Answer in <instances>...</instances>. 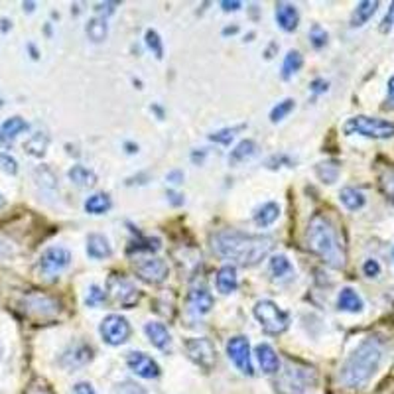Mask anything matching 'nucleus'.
Masks as SVG:
<instances>
[{
    "mask_svg": "<svg viewBox=\"0 0 394 394\" xmlns=\"http://www.w3.org/2000/svg\"><path fill=\"white\" fill-rule=\"evenodd\" d=\"M134 274L146 284H162L170 276V266L162 258L150 256V258H138L132 264Z\"/></svg>",
    "mask_w": 394,
    "mask_h": 394,
    "instance_id": "1a4fd4ad",
    "label": "nucleus"
},
{
    "mask_svg": "<svg viewBox=\"0 0 394 394\" xmlns=\"http://www.w3.org/2000/svg\"><path fill=\"white\" fill-rule=\"evenodd\" d=\"M67 178H69V181H71L74 186H77V188H93V186L97 183V173L81 164L74 166V168L67 172Z\"/></svg>",
    "mask_w": 394,
    "mask_h": 394,
    "instance_id": "bb28decb",
    "label": "nucleus"
},
{
    "mask_svg": "<svg viewBox=\"0 0 394 394\" xmlns=\"http://www.w3.org/2000/svg\"><path fill=\"white\" fill-rule=\"evenodd\" d=\"M339 201H341V206L347 209V211H359L363 207L367 206V197L363 193L361 189L351 188V186H347L339 191Z\"/></svg>",
    "mask_w": 394,
    "mask_h": 394,
    "instance_id": "393cba45",
    "label": "nucleus"
},
{
    "mask_svg": "<svg viewBox=\"0 0 394 394\" xmlns=\"http://www.w3.org/2000/svg\"><path fill=\"white\" fill-rule=\"evenodd\" d=\"M294 98H284L282 103H278L276 107L271 111V123H280V121H284L292 111H294Z\"/></svg>",
    "mask_w": 394,
    "mask_h": 394,
    "instance_id": "58836bf2",
    "label": "nucleus"
},
{
    "mask_svg": "<svg viewBox=\"0 0 394 394\" xmlns=\"http://www.w3.org/2000/svg\"><path fill=\"white\" fill-rule=\"evenodd\" d=\"M386 93H388V101L394 103V75H390V79L386 83Z\"/></svg>",
    "mask_w": 394,
    "mask_h": 394,
    "instance_id": "4d7b16f0",
    "label": "nucleus"
},
{
    "mask_svg": "<svg viewBox=\"0 0 394 394\" xmlns=\"http://www.w3.org/2000/svg\"><path fill=\"white\" fill-rule=\"evenodd\" d=\"M87 255L93 261H103L113 255V246L108 243V238L101 233H91L87 237Z\"/></svg>",
    "mask_w": 394,
    "mask_h": 394,
    "instance_id": "4be33fe9",
    "label": "nucleus"
},
{
    "mask_svg": "<svg viewBox=\"0 0 394 394\" xmlns=\"http://www.w3.org/2000/svg\"><path fill=\"white\" fill-rule=\"evenodd\" d=\"M363 274L370 280L378 278V276L383 274V266H380V263L375 261V258H367V261L363 263Z\"/></svg>",
    "mask_w": 394,
    "mask_h": 394,
    "instance_id": "37998d69",
    "label": "nucleus"
},
{
    "mask_svg": "<svg viewBox=\"0 0 394 394\" xmlns=\"http://www.w3.org/2000/svg\"><path fill=\"white\" fill-rule=\"evenodd\" d=\"M276 375H278L274 380L276 394H304L305 388L313 383L312 370L296 367L292 363H286V367Z\"/></svg>",
    "mask_w": 394,
    "mask_h": 394,
    "instance_id": "423d86ee",
    "label": "nucleus"
},
{
    "mask_svg": "<svg viewBox=\"0 0 394 394\" xmlns=\"http://www.w3.org/2000/svg\"><path fill=\"white\" fill-rule=\"evenodd\" d=\"M49 146V136L46 132H36L30 138L24 142L26 154H30L34 158H41L46 154V150Z\"/></svg>",
    "mask_w": 394,
    "mask_h": 394,
    "instance_id": "7c9ffc66",
    "label": "nucleus"
},
{
    "mask_svg": "<svg viewBox=\"0 0 394 394\" xmlns=\"http://www.w3.org/2000/svg\"><path fill=\"white\" fill-rule=\"evenodd\" d=\"M91 359H93V349H91L87 343L77 341V343L69 345L66 351L61 353V357H59V365L67 370H75L85 367Z\"/></svg>",
    "mask_w": 394,
    "mask_h": 394,
    "instance_id": "4468645a",
    "label": "nucleus"
},
{
    "mask_svg": "<svg viewBox=\"0 0 394 394\" xmlns=\"http://www.w3.org/2000/svg\"><path fill=\"white\" fill-rule=\"evenodd\" d=\"M304 66V56L296 49H290L286 56H284V64H282V79L288 81L294 74H298Z\"/></svg>",
    "mask_w": 394,
    "mask_h": 394,
    "instance_id": "2f4dec72",
    "label": "nucleus"
},
{
    "mask_svg": "<svg viewBox=\"0 0 394 394\" xmlns=\"http://www.w3.org/2000/svg\"><path fill=\"white\" fill-rule=\"evenodd\" d=\"M113 206L111 201V196L105 193V191H98V193H93L85 199V211L91 215H103L107 213L108 209Z\"/></svg>",
    "mask_w": 394,
    "mask_h": 394,
    "instance_id": "c85d7f7f",
    "label": "nucleus"
},
{
    "mask_svg": "<svg viewBox=\"0 0 394 394\" xmlns=\"http://www.w3.org/2000/svg\"><path fill=\"white\" fill-rule=\"evenodd\" d=\"M215 284H217V290L221 294H233L238 288V276L237 268L233 264H225L217 272V278H215Z\"/></svg>",
    "mask_w": 394,
    "mask_h": 394,
    "instance_id": "5701e85b",
    "label": "nucleus"
},
{
    "mask_svg": "<svg viewBox=\"0 0 394 394\" xmlns=\"http://www.w3.org/2000/svg\"><path fill=\"white\" fill-rule=\"evenodd\" d=\"M168 199H170V203L172 206H183V196L181 193H176V191H168Z\"/></svg>",
    "mask_w": 394,
    "mask_h": 394,
    "instance_id": "5fc2aeb1",
    "label": "nucleus"
},
{
    "mask_svg": "<svg viewBox=\"0 0 394 394\" xmlns=\"http://www.w3.org/2000/svg\"><path fill=\"white\" fill-rule=\"evenodd\" d=\"M256 152H258V144H256L255 140H241L237 146L231 150L229 154V164L231 166H238L246 162V160H251L253 156H256Z\"/></svg>",
    "mask_w": 394,
    "mask_h": 394,
    "instance_id": "a878e982",
    "label": "nucleus"
},
{
    "mask_svg": "<svg viewBox=\"0 0 394 394\" xmlns=\"http://www.w3.org/2000/svg\"><path fill=\"white\" fill-rule=\"evenodd\" d=\"M237 30H238L237 26H233V28H225V30H223V34L227 36V34H235V32H237Z\"/></svg>",
    "mask_w": 394,
    "mask_h": 394,
    "instance_id": "13d9d810",
    "label": "nucleus"
},
{
    "mask_svg": "<svg viewBox=\"0 0 394 394\" xmlns=\"http://www.w3.org/2000/svg\"><path fill=\"white\" fill-rule=\"evenodd\" d=\"M227 355L243 375L253 377L255 375V367L251 361V343L245 335H235L227 341Z\"/></svg>",
    "mask_w": 394,
    "mask_h": 394,
    "instance_id": "9b49d317",
    "label": "nucleus"
},
{
    "mask_svg": "<svg viewBox=\"0 0 394 394\" xmlns=\"http://www.w3.org/2000/svg\"><path fill=\"white\" fill-rule=\"evenodd\" d=\"M383 188H385L386 196L390 197V201L394 203V172L393 170L383 176Z\"/></svg>",
    "mask_w": 394,
    "mask_h": 394,
    "instance_id": "de8ad7c7",
    "label": "nucleus"
},
{
    "mask_svg": "<svg viewBox=\"0 0 394 394\" xmlns=\"http://www.w3.org/2000/svg\"><path fill=\"white\" fill-rule=\"evenodd\" d=\"M255 355L264 375H276V373H278L280 359L278 355H276V351L272 349V345L258 343L255 347Z\"/></svg>",
    "mask_w": 394,
    "mask_h": 394,
    "instance_id": "aec40b11",
    "label": "nucleus"
},
{
    "mask_svg": "<svg viewBox=\"0 0 394 394\" xmlns=\"http://www.w3.org/2000/svg\"><path fill=\"white\" fill-rule=\"evenodd\" d=\"M26 394H54V390L48 385H44V383H36V385H32L26 390Z\"/></svg>",
    "mask_w": 394,
    "mask_h": 394,
    "instance_id": "09e8293b",
    "label": "nucleus"
},
{
    "mask_svg": "<svg viewBox=\"0 0 394 394\" xmlns=\"http://www.w3.org/2000/svg\"><path fill=\"white\" fill-rule=\"evenodd\" d=\"M329 34L325 32V28H321L320 24H313L312 30H310V44H312L313 49H321L328 46Z\"/></svg>",
    "mask_w": 394,
    "mask_h": 394,
    "instance_id": "ea45409f",
    "label": "nucleus"
},
{
    "mask_svg": "<svg viewBox=\"0 0 394 394\" xmlns=\"http://www.w3.org/2000/svg\"><path fill=\"white\" fill-rule=\"evenodd\" d=\"M116 394H150L144 388V386H140L138 383H134V380H123V383H118L116 385Z\"/></svg>",
    "mask_w": 394,
    "mask_h": 394,
    "instance_id": "79ce46f5",
    "label": "nucleus"
},
{
    "mask_svg": "<svg viewBox=\"0 0 394 394\" xmlns=\"http://www.w3.org/2000/svg\"><path fill=\"white\" fill-rule=\"evenodd\" d=\"M85 32L89 36L91 41H95V44H101V41L107 40L108 36V24L107 20H103V18H91L89 22L85 24Z\"/></svg>",
    "mask_w": 394,
    "mask_h": 394,
    "instance_id": "473e14b6",
    "label": "nucleus"
},
{
    "mask_svg": "<svg viewBox=\"0 0 394 394\" xmlns=\"http://www.w3.org/2000/svg\"><path fill=\"white\" fill-rule=\"evenodd\" d=\"M345 136H365L373 140H388L394 138V123L386 118H377V116L357 115L347 118L343 124Z\"/></svg>",
    "mask_w": 394,
    "mask_h": 394,
    "instance_id": "20e7f679",
    "label": "nucleus"
},
{
    "mask_svg": "<svg viewBox=\"0 0 394 394\" xmlns=\"http://www.w3.org/2000/svg\"><path fill=\"white\" fill-rule=\"evenodd\" d=\"M393 28H394V2H390V6H388L385 18H383V22H380V32L383 34L390 32Z\"/></svg>",
    "mask_w": 394,
    "mask_h": 394,
    "instance_id": "49530a36",
    "label": "nucleus"
},
{
    "mask_svg": "<svg viewBox=\"0 0 394 394\" xmlns=\"http://www.w3.org/2000/svg\"><path fill=\"white\" fill-rule=\"evenodd\" d=\"M337 310L347 313H361L365 310V300L355 288L345 286L341 288V292L337 296Z\"/></svg>",
    "mask_w": 394,
    "mask_h": 394,
    "instance_id": "6ab92c4d",
    "label": "nucleus"
},
{
    "mask_svg": "<svg viewBox=\"0 0 394 394\" xmlns=\"http://www.w3.org/2000/svg\"><path fill=\"white\" fill-rule=\"evenodd\" d=\"M2 105H4V98L0 97V107H2Z\"/></svg>",
    "mask_w": 394,
    "mask_h": 394,
    "instance_id": "052dcab7",
    "label": "nucleus"
},
{
    "mask_svg": "<svg viewBox=\"0 0 394 394\" xmlns=\"http://www.w3.org/2000/svg\"><path fill=\"white\" fill-rule=\"evenodd\" d=\"M162 248L160 238H138L136 243L128 246V253H158Z\"/></svg>",
    "mask_w": 394,
    "mask_h": 394,
    "instance_id": "e433bc0d",
    "label": "nucleus"
},
{
    "mask_svg": "<svg viewBox=\"0 0 394 394\" xmlns=\"http://www.w3.org/2000/svg\"><path fill=\"white\" fill-rule=\"evenodd\" d=\"M12 255V246L4 241V238L0 237V261H4V258H9Z\"/></svg>",
    "mask_w": 394,
    "mask_h": 394,
    "instance_id": "864d4df0",
    "label": "nucleus"
},
{
    "mask_svg": "<svg viewBox=\"0 0 394 394\" xmlns=\"http://www.w3.org/2000/svg\"><path fill=\"white\" fill-rule=\"evenodd\" d=\"M213 251L238 266H256L271 255L274 241L268 235H253L237 229L217 231L211 238Z\"/></svg>",
    "mask_w": 394,
    "mask_h": 394,
    "instance_id": "f257e3e1",
    "label": "nucleus"
},
{
    "mask_svg": "<svg viewBox=\"0 0 394 394\" xmlns=\"http://www.w3.org/2000/svg\"><path fill=\"white\" fill-rule=\"evenodd\" d=\"M393 258H394V251H393Z\"/></svg>",
    "mask_w": 394,
    "mask_h": 394,
    "instance_id": "680f3d73",
    "label": "nucleus"
},
{
    "mask_svg": "<svg viewBox=\"0 0 394 394\" xmlns=\"http://www.w3.org/2000/svg\"><path fill=\"white\" fill-rule=\"evenodd\" d=\"M213 296L211 292H207V288H191L189 292V308L193 310L197 315H206L213 310Z\"/></svg>",
    "mask_w": 394,
    "mask_h": 394,
    "instance_id": "412c9836",
    "label": "nucleus"
},
{
    "mask_svg": "<svg viewBox=\"0 0 394 394\" xmlns=\"http://www.w3.org/2000/svg\"><path fill=\"white\" fill-rule=\"evenodd\" d=\"M131 323L126 318L118 315V313H111L98 325V333L103 337V341L111 347H118L128 341L131 337Z\"/></svg>",
    "mask_w": 394,
    "mask_h": 394,
    "instance_id": "0eeeda50",
    "label": "nucleus"
},
{
    "mask_svg": "<svg viewBox=\"0 0 394 394\" xmlns=\"http://www.w3.org/2000/svg\"><path fill=\"white\" fill-rule=\"evenodd\" d=\"M312 91L313 93H325L328 91V81H323V79H315L312 83Z\"/></svg>",
    "mask_w": 394,
    "mask_h": 394,
    "instance_id": "6e6d98bb",
    "label": "nucleus"
},
{
    "mask_svg": "<svg viewBox=\"0 0 394 394\" xmlns=\"http://www.w3.org/2000/svg\"><path fill=\"white\" fill-rule=\"evenodd\" d=\"M30 124L26 123L22 116H10L9 121H4L2 128H0V148H9L14 144V140L28 131Z\"/></svg>",
    "mask_w": 394,
    "mask_h": 394,
    "instance_id": "a211bd4d",
    "label": "nucleus"
},
{
    "mask_svg": "<svg viewBox=\"0 0 394 394\" xmlns=\"http://www.w3.org/2000/svg\"><path fill=\"white\" fill-rule=\"evenodd\" d=\"M386 357V345L380 337H365L345 359L339 369V383L345 388L361 390L375 378Z\"/></svg>",
    "mask_w": 394,
    "mask_h": 394,
    "instance_id": "f03ea898",
    "label": "nucleus"
},
{
    "mask_svg": "<svg viewBox=\"0 0 394 394\" xmlns=\"http://www.w3.org/2000/svg\"><path fill=\"white\" fill-rule=\"evenodd\" d=\"M183 172L181 170H172V172L166 173V180L170 181V183H173V186H180V183H183Z\"/></svg>",
    "mask_w": 394,
    "mask_h": 394,
    "instance_id": "8fccbe9b",
    "label": "nucleus"
},
{
    "mask_svg": "<svg viewBox=\"0 0 394 394\" xmlns=\"http://www.w3.org/2000/svg\"><path fill=\"white\" fill-rule=\"evenodd\" d=\"M69 264H71V253L66 246H49L41 253L40 261H38V271L46 278H51V276L66 271Z\"/></svg>",
    "mask_w": 394,
    "mask_h": 394,
    "instance_id": "6e6552de",
    "label": "nucleus"
},
{
    "mask_svg": "<svg viewBox=\"0 0 394 394\" xmlns=\"http://www.w3.org/2000/svg\"><path fill=\"white\" fill-rule=\"evenodd\" d=\"M313 172H315V176H318V180H320L321 183L331 186V183H335V181L339 180V176H341V166H339V162H335V160H325V162L315 164Z\"/></svg>",
    "mask_w": 394,
    "mask_h": 394,
    "instance_id": "cd10ccee",
    "label": "nucleus"
},
{
    "mask_svg": "<svg viewBox=\"0 0 394 394\" xmlns=\"http://www.w3.org/2000/svg\"><path fill=\"white\" fill-rule=\"evenodd\" d=\"M253 313L261 328L271 335H280L290 328V313L278 308V304H274L272 300H258L253 308Z\"/></svg>",
    "mask_w": 394,
    "mask_h": 394,
    "instance_id": "39448f33",
    "label": "nucleus"
},
{
    "mask_svg": "<svg viewBox=\"0 0 394 394\" xmlns=\"http://www.w3.org/2000/svg\"><path fill=\"white\" fill-rule=\"evenodd\" d=\"M4 206H6V199H4V196L0 193V209H2Z\"/></svg>",
    "mask_w": 394,
    "mask_h": 394,
    "instance_id": "bf43d9fd",
    "label": "nucleus"
},
{
    "mask_svg": "<svg viewBox=\"0 0 394 394\" xmlns=\"http://www.w3.org/2000/svg\"><path fill=\"white\" fill-rule=\"evenodd\" d=\"M245 128V124H238V126H227V128H219L209 134V140H213L217 144H223V146H229L233 138L237 136V132H241Z\"/></svg>",
    "mask_w": 394,
    "mask_h": 394,
    "instance_id": "c9c22d12",
    "label": "nucleus"
},
{
    "mask_svg": "<svg viewBox=\"0 0 394 394\" xmlns=\"http://www.w3.org/2000/svg\"><path fill=\"white\" fill-rule=\"evenodd\" d=\"M144 333H146L148 341L154 345L156 349H160L162 353H170L172 351V335L166 328L164 323L160 321H150L144 325Z\"/></svg>",
    "mask_w": 394,
    "mask_h": 394,
    "instance_id": "dca6fc26",
    "label": "nucleus"
},
{
    "mask_svg": "<svg viewBox=\"0 0 394 394\" xmlns=\"http://www.w3.org/2000/svg\"><path fill=\"white\" fill-rule=\"evenodd\" d=\"M118 6V2H98L97 6H95V12H97V18H103V20H107V16H111L113 12Z\"/></svg>",
    "mask_w": 394,
    "mask_h": 394,
    "instance_id": "a18cd8bd",
    "label": "nucleus"
},
{
    "mask_svg": "<svg viewBox=\"0 0 394 394\" xmlns=\"http://www.w3.org/2000/svg\"><path fill=\"white\" fill-rule=\"evenodd\" d=\"M305 246L308 251L335 271H341L347 263L345 246L337 233L335 225L325 215H313L305 229Z\"/></svg>",
    "mask_w": 394,
    "mask_h": 394,
    "instance_id": "7ed1b4c3",
    "label": "nucleus"
},
{
    "mask_svg": "<svg viewBox=\"0 0 394 394\" xmlns=\"http://www.w3.org/2000/svg\"><path fill=\"white\" fill-rule=\"evenodd\" d=\"M268 268H271L272 276L278 280L288 278V276H292V274H294V266H292V263L288 261V256H284V255L272 256Z\"/></svg>",
    "mask_w": 394,
    "mask_h": 394,
    "instance_id": "72a5a7b5",
    "label": "nucleus"
},
{
    "mask_svg": "<svg viewBox=\"0 0 394 394\" xmlns=\"http://www.w3.org/2000/svg\"><path fill=\"white\" fill-rule=\"evenodd\" d=\"M183 349L197 367L203 370H211L215 367V347L206 337H191L183 343Z\"/></svg>",
    "mask_w": 394,
    "mask_h": 394,
    "instance_id": "9d476101",
    "label": "nucleus"
},
{
    "mask_svg": "<svg viewBox=\"0 0 394 394\" xmlns=\"http://www.w3.org/2000/svg\"><path fill=\"white\" fill-rule=\"evenodd\" d=\"M126 365H128V369L140 378H148V380H152V378L160 377V367H158V363L152 359V357H148L146 353H142V351H131V353L126 355Z\"/></svg>",
    "mask_w": 394,
    "mask_h": 394,
    "instance_id": "2eb2a0df",
    "label": "nucleus"
},
{
    "mask_svg": "<svg viewBox=\"0 0 394 394\" xmlns=\"http://www.w3.org/2000/svg\"><path fill=\"white\" fill-rule=\"evenodd\" d=\"M274 18H276V24L284 32H294L300 24V12L292 2H278L276 10H274Z\"/></svg>",
    "mask_w": 394,
    "mask_h": 394,
    "instance_id": "f3484780",
    "label": "nucleus"
},
{
    "mask_svg": "<svg viewBox=\"0 0 394 394\" xmlns=\"http://www.w3.org/2000/svg\"><path fill=\"white\" fill-rule=\"evenodd\" d=\"M378 6H380V2L377 0H363L357 4V9L353 10V14H351V28H361L369 22L370 18L377 14Z\"/></svg>",
    "mask_w": 394,
    "mask_h": 394,
    "instance_id": "b1692460",
    "label": "nucleus"
},
{
    "mask_svg": "<svg viewBox=\"0 0 394 394\" xmlns=\"http://www.w3.org/2000/svg\"><path fill=\"white\" fill-rule=\"evenodd\" d=\"M105 300H107V292H105L103 288H98L97 284H93V286L89 288V294L85 298V304L89 305V308H95V305L103 304Z\"/></svg>",
    "mask_w": 394,
    "mask_h": 394,
    "instance_id": "a19ab883",
    "label": "nucleus"
},
{
    "mask_svg": "<svg viewBox=\"0 0 394 394\" xmlns=\"http://www.w3.org/2000/svg\"><path fill=\"white\" fill-rule=\"evenodd\" d=\"M0 170L10 173V176H14L18 172V162L10 154H6V152H0Z\"/></svg>",
    "mask_w": 394,
    "mask_h": 394,
    "instance_id": "c03bdc74",
    "label": "nucleus"
},
{
    "mask_svg": "<svg viewBox=\"0 0 394 394\" xmlns=\"http://www.w3.org/2000/svg\"><path fill=\"white\" fill-rule=\"evenodd\" d=\"M24 310L34 318H54L59 313V302L46 294H30L24 298Z\"/></svg>",
    "mask_w": 394,
    "mask_h": 394,
    "instance_id": "f8f14e48",
    "label": "nucleus"
},
{
    "mask_svg": "<svg viewBox=\"0 0 394 394\" xmlns=\"http://www.w3.org/2000/svg\"><path fill=\"white\" fill-rule=\"evenodd\" d=\"M280 217V206L274 203V201H268L264 203L263 207H258L255 213V223L256 227H271L272 223L278 221Z\"/></svg>",
    "mask_w": 394,
    "mask_h": 394,
    "instance_id": "c756f323",
    "label": "nucleus"
},
{
    "mask_svg": "<svg viewBox=\"0 0 394 394\" xmlns=\"http://www.w3.org/2000/svg\"><path fill=\"white\" fill-rule=\"evenodd\" d=\"M107 288L111 296L115 298L118 304L123 305V308H132V305L138 302V290L136 286L132 284L131 280L124 278V276H111L107 282Z\"/></svg>",
    "mask_w": 394,
    "mask_h": 394,
    "instance_id": "ddd939ff",
    "label": "nucleus"
},
{
    "mask_svg": "<svg viewBox=\"0 0 394 394\" xmlns=\"http://www.w3.org/2000/svg\"><path fill=\"white\" fill-rule=\"evenodd\" d=\"M71 394H97V393H95V388H93L89 383H77V385L74 386Z\"/></svg>",
    "mask_w": 394,
    "mask_h": 394,
    "instance_id": "603ef678",
    "label": "nucleus"
},
{
    "mask_svg": "<svg viewBox=\"0 0 394 394\" xmlns=\"http://www.w3.org/2000/svg\"><path fill=\"white\" fill-rule=\"evenodd\" d=\"M34 180H36V183H38L41 189L58 188V178H56V173L51 172L48 166H40V168H36V172H34Z\"/></svg>",
    "mask_w": 394,
    "mask_h": 394,
    "instance_id": "f704fd0d",
    "label": "nucleus"
},
{
    "mask_svg": "<svg viewBox=\"0 0 394 394\" xmlns=\"http://www.w3.org/2000/svg\"><path fill=\"white\" fill-rule=\"evenodd\" d=\"M221 9L225 12H237V10L243 9V2H238V0H223Z\"/></svg>",
    "mask_w": 394,
    "mask_h": 394,
    "instance_id": "3c124183",
    "label": "nucleus"
},
{
    "mask_svg": "<svg viewBox=\"0 0 394 394\" xmlns=\"http://www.w3.org/2000/svg\"><path fill=\"white\" fill-rule=\"evenodd\" d=\"M144 41H146L148 49L156 56V59L164 58V41H162V38H160V34L156 30H146Z\"/></svg>",
    "mask_w": 394,
    "mask_h": 394,
    "instance_id": "4c0bfd02",
    "label": "nucleus"
}]
</instances>
